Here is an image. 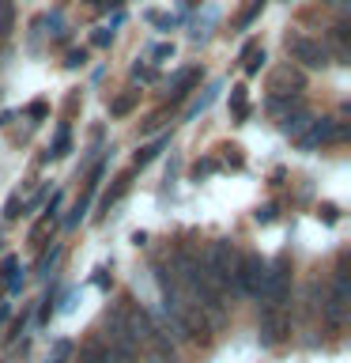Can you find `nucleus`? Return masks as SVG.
<instances>
[{
	"instance_id": "dca6fc26",
	"label": "nucleus",
	"mask_w": 351,
	"mask_h": 363,
	"mask_svg": "<svg viewBox=\"0 0 351 363\" xmlns=\"http://www.w3.org/2000/svg\"><path fill=\"white\" fill-rule=\"evenodd\" d=\"M125 193H129V174H125V178H117V186H113V189L106 193V197H102V204H98V208H102V212H110V204H117V201L125 197ZM102 212H98V216H102Z\"/></svg>"
},
{
	"instance_id": "423d86ee",
	"label": "nucleus",
	"mask_w": 351,
	"mask_h": 363,
	"mask_svg": "<svg viewBox=\"0 0 351 363\" xmlns=\"http://www.w3.org/2000/svg\"><path fill=\"white\" fill-rule=\"evenodd\" d=\"M268 91H272V99H291V95H299V91H306V76H302V68H291V65H280L276 72L268 76Z\"/></svg>"
},
{
	"instance_id": "f8f14e48",
	"label": "nucleus",
	"mask_w": 351,
	"mask_h": 363,
	"mask_svg": "<svg viewBox=\"0 0 351 363\" xmlns=\"http://www.w3.org/2000/svg\"><path fill=\"white\" fill-rule=\"evenodd\" d=\"M79 363H121V359L113 356L110 348H102V345H87L84 356H79Z\"/></svg>"
},
{
	"instance_id": "39448f33",
	"label": "nucleus",
	"mask_w": 351,
	"mask_h": 363,
	"mask_svg": "<svg viewBox=\"0 0 351 363\" xmlns=\"http://www.w3.org/2000/svg\"><path fill=\"white\" fill-rule=\"evenodd\" d=\"M260 280H265V261L257 254H238V265H234V288L242 295H257L260 291Z\"/></svg>"
},
{
	"instance_id": "f03ea898",
	"label": "nucleus",
	"mask_w": 351,
	"mask_h": 363,
	"mask_svg": "<svg viewBox=\"0 0 351 363\" xmlns=\"http://www.w3.org/2000/svg\"><path fill=\"white\" fill-rule=\"evenodd\" d=\"M257 295H265L268 306H283V303H287V295H291V257L287 254H280L272 265H265V280H260Z\"/></svg>"
},
{
	"instance_id": "6e6552de",
	"label": "nucleus",
	"mask_w": 351,
	"mask_h": 363,
	"mask_svg": "<svg viewBox=\"0 0 351 363\" xmlns=\"http://www.w3.org/2000/svg\"><path fill=\"white\" fill-rule=\"evenodd\" d=\"M287 333H291V318L283 314V306H265V314H260V340L265 345H280Z\"/></svg>"
},
{
	"instance_id": "a878e982",
	"label": "nucleus",
	"mask_w": 351,
	"mask_h": 363,
	"mask_svg": "<svg viewBox=\"0 0 351 363\" xmlns=\"http://www.w3.org/2000/svg\"><path fill=\"white\" fill-rule=\"evenodd\" d=\"M27 113H30V118H42V113H45V102H30Z\"/></svg>"
},
{
	"instance_id": "393cba45",
	"label": "nucleus",
	"mask_w": 351,
	"mask_h": 363,
	"mask_svg": "<svg viewBox=\"0 0 351 363\" xmlns=\"http://www.w3.org/2000/svg\"><path fill=\"white\" fill-rule=\"evenodd\" d=\"M257 220H260V223H272V220H276V208H272V204H268V208H260Z\"/></svg>"
},
{
	"instance_id": "1a4fd4ad",
	"label": "nucleus",
	"mask_w": 351,
	"mask_h": 363,
	"mask_svg": "<svg viewBox=\"0 0 351 363\" xmlns=\"http://www.w3.org/2000/svg\"><path fill=\"white\" fill-rule=\"evenodd\" d=\"M197 79H200V68H185V72H178V76H174V84H170V99H174V102H178V99H185V95H189V87L197 84Z\"/></svg>"
},
{
	"instance_id": "7ed1b4c3",
	"label": "nucleus",
	"mask_w": 351,
	"mask_h": 363,
	"mask_svg": "<svg viewBox=\"0 0 351 363\" xmlns=\"http://www.w3.org/2000/svg\"><path fill=\"white\" fill-rule=\"evenodd\" d=\"M347 136V129L340 121H333V118H321V121H310L306 129L294 136L299 140V147L302 152H313V147H321V144H333V140H344Z\"/></svg>"
},
{
	"instance_id": "0eeeda50",
	"label": "nucleus",
	"mask_w": 351,
	"mask_h": 363,
	"mask_svg": "<svg viewBox=\"0 0 351 363\" xmlns=\"http://www.w3.org/2000/svg\"><path fill=\"white\" fill-rule=\"evenodd\" d=\"M347 303H351V280H347V269L340 265L336 284H333V295H328V303H325V318H328L333 325H344V318H347Z\"/></svg>"
},
{
	"instance_id": "5701e85b",
	"label": "nucleus",
	"mask_w": 351,
	"mask_h": 363,
	"mask_svg": "<svg viewBox=\"0 0 351 363\" xmlns=\"http://www.w3.org/2000/svg\"><path fill=\"white\" fill-rule=\"evenodd\" d=\"M91 42H95V45H110L113 42V30L102 27V30H95V38H91Z\"/></svg>"
},
{
	"instance_id": "9b49d317",
	"label": "nucleus",
	"mask_w": 351,
	"mask_h": 363,
	"mask_svg": "<svg viewBox=\"0 0 351 363\" xmlns=\"http://www.w3.org/2000/svg\"><path fill=\"white\" fill-rule=\"evenodd\" d=\"M265 4H268V0H249V4L234 16V27H238V30H246L249 23H253V19L260 16V11H265Z\"/></svg>"
},
{
	"instance_id": "4468645a",
	"label": "nucleus",
	"mask_w": 351,
	"mask_h": 363,
	"mask_svg": "<svg viewBox=\"0 0 351 363\" xmlns=\"http://www.w3.org/2000/svg\"><path fill=\"white\" fill-rule=\"evenodd\" d=\"M11 27H16V4H11V0H0V42L11 34Z\"/></svg>"
},
{
	"instance_id": "aec40b11",
	"label": "nucleus",
	"mask_w": 351,
	"mask_h": 363,
	"mask_svg": "<svg viewBox=\"0 0 351 363\" xmlns=\"http://www.w3.org/2000/svg\"><path fill=\"white\" fill-rule=\"evenodd\" d=\"M231 102H234V113H238V118H246V87H234Z\"/></svg>"
},
{
	"instance_id": "f257e3e1",
	"label": "nucleus",
	"mask_w": 351,
	"mask_h": 363,
	"mask_svg": "<svg viewBox=\"0 0 351 363\" xmlns=\"http://www.w3.org/2000/svg\"><path fill=\"white\" fill-rule=\"evenodd\" d=\"M234 265H238V250L219 238V242L208 246V257H204V272H208V280L215 288H231L234 284Z\"/></svg>"
},
{
	"instance_id": "4be33fe9",
	"label": "nucleus",
	"mask_w": 351,
	"mask_h": 363,
	"mask_svg": "<svg viewBox=\"0 0 351 363\" xmlns=\"http://www.w3.org/2000/svg\"><path fill=\"white\" fill-rule=\"evenodd\" d=\"M68 68H79V65H87V50H72L68 53V61H64Z\"/></svg>"
},
{
	"instance_id": "b1692460",
	"label": "nucleus",
	"mask_w": 351,
	"mask_h": 363,
	"mask_svg": "<svg viewBox=\"0 0 351 363\" xmlns=\"http://www.w3.org/2000/svg\"><path fill=\"white\" fill-rule=\"evenodd\" d=\"M151 57H155V61H166V57H174V45H155Z\"/></svg>"
},
{
	"instance_id": "a211bd4d",
	"label": "nucleus",
	"mask_w": 351,
	"mask_h": 363,
	"mask_svg": "<svg viewBox=\"0 0 351 363\" xmlns=\"http://www.w3.org/2000/svg\"><path fill=\"white\" fill-rule=\"evenodd\" d=\"M68 359H72V340H53L50 359L45 363H68Z\"/></svg>"
},
{
	"instance_id": "bb28decb",
	"label": "nucleus",
	"mask_w": 351,
	"mask_h": 363,
	"mask_svg": "<svg viewBox=\"0 0 351 363\" xmlns=\"http://www.w3.org/2000/svg\"><path fill=\"white\" fill-rule=\"evenodd\" d=\"M325 4H344V0H325Z\"/></svg>"
},
{
	"instance_id": "412c9836",
	"label": "nucleus",
	"mask_w": 351,
	"mask_h": 363,
	"mask_svg": "<svg viewBox=\"0 0 351 363\" xmlns=\"http://www.w3.org/2000/svg\"><path fill=\"white\" fill-rule=\"evenodd\" d=\"M57 257H61V250H50V254H45V257L38 261V277H45V272L53 269V261H57Z\"/></svg>"
},
{
	"instance_id": "20e7f679",
	"label": "nucleus",
	"mask_w": 351,
	"mask_h": 363,
	"mask_svg": "<svg viewBox=\"0 0 351 363\" xmlns=\"http://www.w3.org/2000/svg\"><path fill=\"white\" fill-rule=\"evenodd\" d=\"M287 53H291V61H299L302 68H325L328 65V50L321 42L306 38V34H291V38H287Z\"/></svg>"
},
{
	"instance_id": "2eb2a0df",
	"label": "nucleus",
	"mask_w": 351,
	"mask_h": 363,
	"mask_svg": "<svg viewBox=\"0 0 351 363\" xmlns=\"http://www.w3.org/2000/svg\"><path fill=\"white\" fill-rule=\"evenodd\" d=\"M246 61H242V68H246V76H253V72H260V65H265V50L260 45H246Z\"/></svg>"
},
{
	"instance_id": "ddd939ff",
	"label": "nucleus",
	"mask_w": 351,
	"mask_h": 363,
	"mask_svg": "<svg viewBox=\"0 0 351 363\" xmlns=\"http://www.w3.org/2000/svg\"><path fill=\"white\" fill-rule=\"evenodd\" d=\"M306 125H310V110H299V113H287V118H283V133L287 136H299Z\"/></svg>"
},
{
	"instance_id": "f3484780",
	"label": "nucleus",
	"mask_w": 351,
	"mask_h": 363,
	"mask_svg": "<svg viewBox=\"0 0 351 363\" xmlns=\"http://www.w3.org/2000/svg\"><path fill=\"white\" fill-rule=\"evenodd\" d=\"M163 144H166V136H163V140H155V144H144L140 152H136L132 163H136V167H147V163H151V159H155L159 152H163Z\"/></svg>"
},
{
	"instance_id": "6ab92c4d",
	"label": "nucleus",
	"mask_w": 351,
	"mask_h": 363,
	"mask_svg": "<svg viewBox=\"0 0 351 363\" xmlns=\"http://www.w3.org/2000/svg\"><path fill=\"white\" fill-rule=\"evenodd\" d=\"M68 144H72V129H68V125H61V129H57V140H53V159H61V155H68Z\"/></svg>"
},
{
	"instance_id": "9d476101",
	"label": "nucleus",
	"mask_w": 351,
	"mask_h": 363,
	"mask_svg": "<svg viewBox=\"0 0 351 363\" xmlns=\"http://www.w3.org/2000/svg\"><path fill=\"white\" fill-rule=\"evenodd\" d=\"M136 106H140V91H125L110 102V118H129Z\"/></svg>"
},
{
	"instance_id": "cd10ccee",
	"label": "nucleus",
	"mask_w": 351,
	"mask_h": 363,
	"mask_svg": "<svg viewBox=\"0 0 351 363\" xmlns=\"http://www.w3.org/2000/svg\"><path fill=\"white\" fill-rule=\"evenodd\" d=\"M189 4H192V0H189Z\"/></svg>"
}]
</instances>
